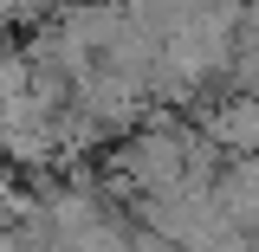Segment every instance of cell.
Returning <instances> with one entry per match:
<instances>
[{
    "label": "cell",
    "mask_w": 259,
    "mask_h": 252,
    "mask_svg": "<svg viewBox=\"0 0 259 252\" xmlns=\"http://www.w3.org/2000/svg\"><path fill=\"white\" fill-rule=\"evenodd\" d=\"M65 0H0V20L7 26H39V20H52Z\"/></svg>",
    "instance_id": "obj_2"
},
{
    "label": "cell",
    "mask_w": 259,
    "mask_h": 252,
    "mask_svg": "<svg viewBox=\"0 0 259 252\" xmlns=\"http://www.w3.org/2000/svg\"><path fill=\"white\" fill-rule=\"evenodd\" d=\"M214 200L233 226L259 233V156H227V168L214 175Z\"/></svg>",
    "instance_id": "obj_1"
}]
</instances>
